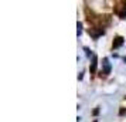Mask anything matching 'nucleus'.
I'll return each mask as SVG.
<instances>
[{
  "label": "nucleus",
  "mask_w": 126,
  "mask_h": 122,
  "mask_svg": "<svg viewBox=\"0 0 126 122\" xmlns=\"http://www.w3.org/2000/svg\"><path fill=\"white\" fill-rule=\"evenodd\" d=\"M123 61H125V63H126V57H125V58H123Z\"/></svg>",
  "instance_id": "nucleus-8"
},
{
  "label": "nucleus",
  "mask_w": 126,
  "mask_h": 122,
  "mask_svg": "<svg viewBox=\"0 0 126 122\" xmlns=\"http://www.w3.org/2000/svg\"><path fill=\"white\" fill-rule=\"evenodd\" d=\"M98 114H99V109H98V108H96V109L94 111V115H98Z\"/></svg>",
  "instance_id": "nucleus-7"
},
{
  "label": "nucleus",
  "mask_w": 126,
  "mask_h": 122,
  "mask_svg": "<svg viewBox=\"0 0 126 122\" xmlns=\"http://www.w3.org/2000/svg\"><path fill=\"white\" fill-rule=\"evenodd\" d=\"M102 67H103V70H102V74L103 75H108V74H110V63H109V60L108 58H103L102 60Z\"/></svg>",
  "instance_id": "nucleus-1"
},
{
  "label": "nucleus",
  "mask_w": 126,
  "mask_h": 122,
  "mask_svg": "<svg viewBox=\"0 0 126 122\" xmlns=\"http://www.w3.org/2000/svg\"><path fill=\"white\" fill-rule=\"evenodd\" d=\"M77 27H78V31H77V35L79 37V34L82 33V24H81L79 21H78V23H77Z\"/></svg>",
  "instance_id": "nucleus-5"
},
{
  "label": "nucleus",
  "mask_w": 126,
  "mask_h": 122,
  "mask_svg": "<svg viewBox=\"0 0 126 122\" xmlns=\"http://www.w3.org/2000/svg\"><path fill=\"white\" fill-rule=\"evenodd\" d=\"M84 51H85V54L88 55V57L91 55V51H89V48H86V47H85V48H84Z\"/></svg>",
  "instance_id": "nucleus-6"
},
{
  "label": "nucleus",
  "mask_w": 126,
  "mask_h": 122,
  "mask_svg": "<svg viewBox=\"0 0 126 122\" xmlns=\"http://www.w3.org/2000/svg\"><path fill=\"white\" fill-rule=\"evenodd\" d=\"M96 67H98V57L96 55H94L92 57V63H91V74H95L96 72Z\"/></svg>",
  "instance_id": "nucleus-4"
},
{
  "label": "nucleus",
  "mask_w": 126,
  "mask_h": 122,
  "mask_svg": "<svg viewBox=\"0 0 126 122\" xmlns=\"http://www.w3.org/2000/svg\"><path fill=\"white\" fill-rule=\"evenodd\" d=\"M94 122H98V121H96V119H95V121H94Z\"/></svg>",
  "instance_id": "nucleus-9"
},
{
  "label": "nucleus",
  "mask_w": 126,
  "mask_h": 122,
  "mask_svg": "<svg viewBox=\"0 0 126 122\" xmlns=\"http://www.w3.org/2000/svg\"><path fill=\"white\" fill-rule=\"evenodd\" d=\"M105 31H103V27H95V29H89V34L94 37V38H98L99 35H102Z\"/></svg>",
  "instance_id": "nucleus-2"
},
{
  "label": "nucleus",
  "mask_w": 126,
  "mask_h": 122,
  "mask_svg": "<svg viewBox=\"0 0 126 122\" xmlns=\"http://www.w3.org/2000/svg\"><path fill=\"white\" fill-rule=\"evenodd\" d=\"M123 43H125V38H123V37H116V38L113 40L112 48H113V50H116V48H119V47L123 44Z\"/></svg>",
  "instance_id": "nucleus-3"
}]
</instances>
